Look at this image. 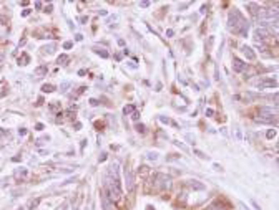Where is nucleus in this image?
<instances>
[{"instance_id": "nucleus-6", "label": "nucleus", "mask_w": 279, "mask_h": 210, "mask_svg": "<svg viewBox=\"0 0 279 210\" xmlns=\"http://www.w3.org/2000/svg\"><path fill=\"white\" fill-rule=\"evenodd\" d=\"M241 50H243V53H244V56H246L248 60H254V56H256V55H254L253 51H251L249 46H243Z\"/></svg>"}, {"instance_id": "nucleus-15", "label": "nucleus", "mask_w": 279, "mask_h": 210, "mask_svg": "<svg viewBox=\"0 0 279 210\" xmlns=\"http://www.w3.org/2000/svg\"><path fill=\"white\" fill-rule=\"evenodd\" d=\"M133 109H135L133 106H125V109H123V113H125V114H128V113H131Z\"/></svg>"}, {"instance_id": "nucleus-20", "label": "nucleus", "mask_w": 279, "mask_h": 210, "mask_svg": "<svg viewBox=\"0 0 279 210\" xmlns=\"http://www.w3.org/2000/svg\"><path fill=\"white\" fill-rule=\"evenodd\" d=\"M18 134H20V136H25L27 131H25V129H18Z\"/></svg>"}, {"instance_id": "nucleus-4", "label": "nucleus", "mask_w": 279, "mask_h": 210, "mask_svg": "<svg viewBox=\"0 0 279 210\" xmlns=\"http://www.w3.org/2000/svg\"><path fill=\"white\" fill-rule=\"evenodd\" d=\"M276 81L274 80H262V81H259L258 83V88L259 89H264V88H274L276 86Z\"/></svg>"}, {"instance_id": "nucleus-16", "label": "nucleus", "mask_w": 279, "mask_h": 210, "mask_svg": "<svg viewBox=\"0 0 279 210\" xmlns=\"http://www.w3.org/2000/svg\"><path fill=\"white\" fill-rule=\"evenodd\" d=\"M25 174H27L25 169H18L17 172H15V175H25Z\"/></svg>"}, {"instance_id": "nucleus-3", "label": "nucleus", "mask_w": 279, "mask_h": 210, "mask_svg": "<svg viewBox=\"0 0 279 210\" xmlns=\"http://www.w3.org/2000/svg\"><path fill=\"white\" fill-rule=\"evenodd\" d=\"M232 68H234V71L241 73L246 70V63H243L239 58H232Z\"/></svg>"}, {"instance_id": "nucleus-1", "label": "nucleus", "mask_w": 279, "mask_h": 210, "mask_svg": "<svg viewBox=\"0 0 279 210\" xmlns=\"http://www.w3.org/2000/svg\"><path fill=\"white\" fill-rule=\"evenodd\" d=\"M229 30H231L232 33H238V35L248 33V22L243 18V15L238 10H232L229 13Z\"/></svg>"}, {"instance_id": "nucleus-18", "label": "nucleus", "mask_w": 279, "mask_h": 210, "mask_svg": "<svg viewBox=\"0 0 279 210\" xmlns=\"http://www.w3.org/2000/svg\"><path fill=\"white\" fill-rule=\"evenodd\" d=\"M274 134H276V132H274V131H267V139H272V137H274Z\"/></svg>"}, {"instance_id": "nucleus-17", "label": "nucleus", "mask_w": 279, "mask_h": 210, "mask_svg": "<svg viewBox=\"0 0 279 210\" xmlns=\"http://www.w3.org/2000/svg\"><path fill=\"white\" fill-rule=\"evenodd\" d=\"M72 45H73L72 42H65L63 43V48H65V50H68V48H72Z\"/></svg>"}, {"instance_id": "nucleus-24", "label": "nucleus", "mask_w": 279, "mask_h": 210, "mask_svg": "<svg viewBox=\"0 0 279 210\" xmlns=\"http://www.w3.org/2000/svg\"><path fill=\"white\" fill-rule=\"evenodd\" d=\"M278 165H279V159H278Z\"/></svg>"}, {"instance_id": "nucleus-2", "label": "nucleus", "mask_w": 279, "mask_h": 210, "mask_svg": "<svg viewBox=\"0 0 279 210\" xmlns=\"http://www.w3.org/2000/svg\"><path fill=\"white\" fill-rule=\"evenodd\" d=\"M125 181H126V187L128 190H133V187H135V182H133V174H131V170H126L125 169Z\"/></svg>"}, {"instance_id": "nucleus-23", "label": "nucleus", "mask_w": 279, "mask_h": 210, "mask_svg": "<svg viewBox=\"0 0 279 210\" xmlns=\"http://www.w3.org/2000/svg\"><path fill=\"white\" fill-rule=\"evenodd\" d=\"M136 127H138V131H141V132H143V131H145V127L141 126V124H138V126H136Z\"/></svg>"}, {"instance_id": "nucleus-10", "label": "nucleus", "mask_w": 279, "mask_h": 210, "mask_svg": "<svg viewBox=\"0 0 279 210\" xmlns=\"http://www.w3.org/2000/svg\"><path fill=\"white\" fill-rule=\"evenodd\" d=\"M30 61V56L28 55H22V60H18V65H27Z\"/></svg>"}, {"instance_id": "nucleus-25", "label": "nucleus", "mask_w": 279, "mask_h": 210, "mask_svg": "<svg viewBox=\"0 0 279 210\" xmlns=\"http://www.w3.org/2000/svg\"><path fill=\"white\" fill-rule=\"evenodd\" d=\"M148 209H150V210H151V207H148Z\"/></svg>"}, {"instance_id": "nucleus-5", "label": "nucleus", "mask_w": 279, "mask_h": 210, "mask_svg": "<svg viewBox=\"0 0 279 210\" xmlns=\"http://www.w3.org/2000/svg\"><path fill=\"white\" fill-rule=\"evenodd\" d=\"M188 185H190L191 189H196V190H203L204 189V184H201L199 181H190Z\"/></svg>"}, {"instance_id": "nucleus-21", "label": "nucleus", "mask_w": 279, "mask_h": 210, "mask_svg": "<svg viewBox=\"0 0 279 210\" xmlns=\"http://www.w3.org/2000/svg\"><path fill=\"white\" fill-rule=\"evenodd\" d=\"M206 114H208V116H213V114H214V111H213V109H206Z\"/></svg>"}, {"instance_id": "nucleus-19", "label": "nucleus", "mask_w": 279, "mask_h": 210, "mask_svg": "<svg viewBox=\"0 0 279 210\" xmlns=\"http://www.w3.org/2000/svg\"><path fill=\"white\" fill-rule=\"evenodd\" d=\"M38 204H40V198H37V200H33L32 204H30V207H37Z\"/></svg>"}, {"instance_id": "nucleus-8", "label": "nucleus", "mask_w": 279, "mask_h": 210, "mask_svg": "<svg viewBox=\"0 0 279 210\" xmlns=\"http://www.w3.org/2000/svg\"><path fill=\"white\" fill-rule=\"evenodd\" d=\"M46 71H48L46 66H38L37 70H35V76H42V75H45Z\"/></svg>"}, {"instance_id": "nucleus-13", "label": "nucleus", "mask_w": 279, "mask_h": 210, "mask_svg": "<svg viewBox=\"0 0 279 210\" xmlns=\"http://www.w3.org/2000/svg\"><path fill=\"white\" fill-rule=\"evenodd\" d=\"M140 172H141V175H148V174H150V169L146 167V165H141V167H140Z\"/></svg>"}, {"instance_id": "nucleus-22", "label": "nucleus", "mask_w": 279, "mask_h": 210, "mask_svg": "<svg viewBox=\"0 0 279 210\" xmlns=\"http://www.w3.org/2000/svg\"><path fill=\"white\" fill-rule=\"evenodd\" d=\"M196 154H198L199 157H203V159H204V157H206V155H204V154H203V152H201V151H196Z\"/></svg>"}, {"instance_id": "nucleus-11", "label": "nucleus", "mask_w": 279, "mask_h": 210, "mask_svg": "<svg viewBox=\"0 0 279 210\" xmlns=\"http://www.w3.org/2000/svg\"><path fill=\"white\" fill-rule=\"evenodd\" d=\"M103 207H105V210H110V200H108V197L106 195H103Z\"/></svg>"}, {"instance_id": "nucleus-12", "label": "nucleus", "mask_w": 279, "mask_h": 210, "mask_svg": "<svg viewBox=\"0 0 279 210\" xmlns=\"http://www.w3.org/2000/svg\"><path fill=\"white\" fill-rule=\"evenodd\" d=\"M67 61H68V56L67 55H60L58 56V63L60 65H67Z\"/></svg>"}, {"instance_id": "nucleus-7", "label": "nucleus", "mask_w": 279, "mask_h": 210, "mask_svg": "<svg viewBox=\"0 0 279 210\" xmlns=\"http://www.w3.org/2000/svg\"><path fill=\"white\" fill-rule=\"evenodd\" d=\"M254 35H256L258 38H266L267 37V32H266V30H262V28H258L256 32H254Z\"/></svg>"}, {"instance_id": "nucleus-14", "label": "nucleus", "mask_w": 279, "mask_h": 210, "mask_svg": "<svg viewBox=\"0 0 279 210\" xmlns=\"http://www.w3.org/2000/svg\"><path fill=\"white\" fill-rule=\"evenodd\" d=\"M269 99H271V101H274V103H278V104H279V93H276V94H271Z\"/></svg>"}, {"instance_id": "nucleus-9", "label": "nucleus", "mask_w": 279, "mask_h": 210, "mask_svg": "<svg viewBox=\"0 0 279 210\" xmlns=\"http://www.w3.org/2000/svg\"><path fill=\"white\" fill-rule=\"evenodd\" d=\"M42 91L43 93H52V91H55V86H53V84H43Z\"/></svg>"}]
</instances>
